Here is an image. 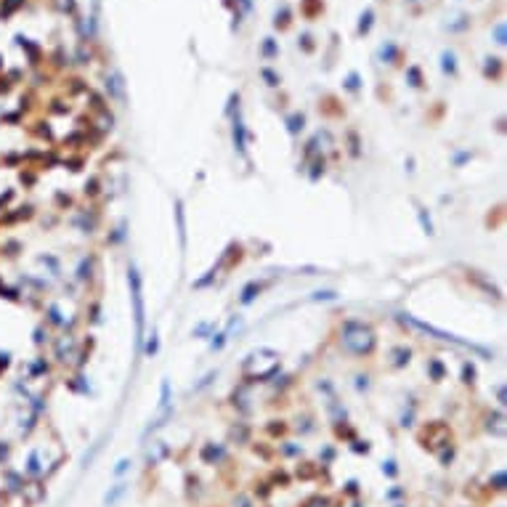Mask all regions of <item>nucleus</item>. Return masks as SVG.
Listing matches in <instances>:
<instances>
[{"label": "nucleus", "mask_w": 507, "mask_h": 507, "mask_svg": "<svg viewBox=\"0 0 507 507\" xmlns=\"http://www.w3.org/2000/svg\"><path fill=\"white\" fill-rule=\"evenodd\" d=\"M279 369V353L271 348H258L242 364V372L247 380H268L271 374H276Z\"/></svg>", "instance_id": "f03ea898"}, {"label": "nucleus", "mask_w": 507, "mask_h": 507, "mask_svg": "<svg viewBox=\"0 0 507 507\" xmlns=\"http://www.w3.org/2000/svg\"><path fill=\"white\" fill-rule=\"evenodd\" d=\"M303 128V114H295V117H290V133H297Z\"/></svg>", "instance_id": "f3484780"}, {"label": "nucleus", "mask_w": 507, "mask_h": 507, "mask_svg": "<svg viewBox=\"0 0 507 507\" xmlns=\"http://www.w3.org/2000/svg\"><path fill=\"white\" fill-rule=\"evenodd\" d=\"M486 427H489V430L494 427V433L502 435L505 433V417H502V414H494V417H489V425H486Z\"/></svg>", "instance_id": "9b49d317"}, {"label": "nucleus", "mask_w": 507, "mask_h": 507, "mask_svg": "<svg viewBox=\"0 0 507 507\" xmlns=\"http://www.w3.org/2000/svg\"><path fill=\"white\" fill-rule=\"evenodd\" d=\"M261 290H263V284H261V282H250V284H244V290H242V297H239V303H242V305H250V303L255 300L258 295H261Z\"/></svg>", "instance_id": "423d86ee"}, {"label": "nucleus", "mask_w": 507, "mask_h": 507, "mask_svg": "<svg viewBox=\"0 0 507 507\" xmlns=\"http://www.w3.org/2000/svg\"><path fill=\"white\" fill-rule=\"evenodd\" d=\"M170 406V382L162 380V396H160V412Z\"/></svg>", "instance_id": "ddd939ff"}, {"label": "nucleus", "mask_w": 507, "mask_h": 507, "mask_svg": "<svg viewBox=\"0 0 507 507\" xmlns=\"http://www.w3.org/2000/svg\"><path fill=\"white\" fill-rule=\"evenodd\" d=\"M430 374H433V380H435V382L444 380V364L433 359V361H430Z\"/></svg>", "instance_id": "4468645a"}, {"label": "nucleus", "mask_w": 507, "mask_h": 507, "mask_svg": "<svg viewBox=\"0 0 507 507\" xmlns=\"http://www.w3.org/2000/svg\"><path fill=\"white\" fill-rule=\"evenodd\" d=\"M223 343H226V335H218V340H213V348L220 350V348H223Z\"/></svg>", "instance_id": "5701e85b"}, {"label": "nucleus", "mask_w": 507, "mask_h": 507, "mask_svg": "<svg viewBox=\"0 0 507 507\" xmlns=\"http://www.w3.org/2000/svg\"><path fill=\"white\" fill-rule=\"evenodd\" d=\"M441 61H444V64H441V67H444V72H452V75H454V56H452V53H444V56H441Z\"/></svg>", "instance_id": "2eb2a0df"}, {"label": "nucleus", "mask_w": 507, "mask_h": 507, "mask_svg": "<svg viewBox=\"0 0 507 507\" xmlns=\"http://www.w3.org/2000/svg\"><path fill=\"white\" fill-rule=\"evenodd\" d=\"M494 489H505V473H497V476H494Z\"/></svg>", "instance_id": "4be33fe9"}, {"label": "nucleus", "mask_w": 507, "mask_h": 507, "mask_svg": "<svg viewBox=\"0 0 507 507\" xmlns=\"http://www.w3.org/2000/svg\"><path fill=\"white\" fill-rule=\"evenodd\" d=\"M128 467H131V459H120V462H117V467H114V476H122Z\"/></svg>", "instance_id": "6ab92c4d"}, {"label": "nucleus", "mask_w": 507, "mask_h": 507, "mask_svg": "<svg viewBox=\"0 0 507 507\" xmlns=\"http://www.w3.org/2000/svg\"><path fill=\"white\" fill-rule=\"evenodd\" d=\"M462 374H465V382H473V377H476V369L470 367V364H465V369H462Z\"/></svg>", "instance_id": "aec40b11"}, {"label": "nucleus", "mask_w": 507, "mask_h": 507, "mask_svg": "<svg viewBox=\"0 0 507 507\" xmlns=\"http://www.w3.org/2000/svg\"><path fill=\"white\" fill-rule=\"evenodd\" d=\"M348 88H359V77H356V75L348 77Z\"/></svg>", "instance_id": "393cba45"}, {"label": "nucleus", "mask_w": 507, "mask_h": 507, "mask_svg": "<svg viewBox=\"0 0 507 507\" xmlns=\"http://www.w3.org/2000/svg\"><path fill=\"white\" fill-rule=\"evenodd\" d=\"M417 215H420L422 231H425L427 237H430V234H433V223H430V215H427V213H425V207H422V205H417Z\"/></svg>", "instance_id": "9d476101"}, {"label": "nucleus", "mask_w": 507, "mask_h": 507, "mask_svg": "<svg viewBox=\"0 0 507 507\" xmlns=\"http://www.w3.org/2000/svg\"><path fill=\"white\" fill-rule=\"evenodd\" d=\"M340 346L350 356H369L377 346L374 329L364 321H346L340 329Z\"/></svg>", "instance_id": "f257e3e1"}, {"label": "nucleus", "mask_w": 507, "mask_h": 507, "mask_svg": "<svg viewBox=\"0 0 507 507\" xmlns=\"http://www.w3.org/2000/svg\"><path fill=\"white\" fill-rule=\"evenodd\" d=\"M497 43H505V27H497Z\"/></svg>", "instance_id": "bb28decb"}, {"label": "nucleus", "mask_w": 507, "mask_h": 507, "mask_svg": "<svg viewBox=\"0 0 507 507\" xmlns=\"http://www.w3.org/2000/svg\"><path fill=\"white\" fill-rule=\"evenodd\" d=\"M409 356H412L409 348H396L393 350V367H404V364H409Z\"/></svg>", "instance_id": "1a4fd4ad"}, {"label": "nucleus", "mask_w": 507, "mask_h": 507, "mask_svg": "<svg viewBox=\"0 0 507 507\" xmlns=\"http://www.w3.org/2000/svg\"><path fill=\"white\" fill-rule=\"evenodd\" d=\"M467 157H470V152H462V154H457V157H454V162H457V165H462Z\"/></svg>", "instance_id": "b1692460"}, {"label": "nucleus", "mask_w": 507, "mask_h": 507, "mask_svg": "<svg viewBox=\"0 0 507 507\" xmlns=\"http://www.w3.org/2000/svg\"><path fill=\"white\" fill-rule=\"evenodd\" d=\"M175 220H178V239H181V247H186V220H184V207H181V202H175Z\"/></svg>", "instance_id": "0eeeda50"}, {"label": "nucleus", "mask_w": 507, "mask_h": 507, "mask_svg": "<svg viewBox=\"0 0 507 507\" xmlns=\"http://www.w3.org/2000/svg\"><path fill=\"white\" fill-rule=\"evenodd\" d=\"M369 19H372V11H367V14L361 16V32H367V29H369Z\"/></svg>", "instance_id": "412c9836"}, {"label": "nucleus", "mask_w": 507, "mask_h": 507, "mask_svg": "<svg viewBox=\"0 0 507 507\" xmlns=\"http://www.w3.org/2000/svg\"><path fill=\"white\" fill-rule=\"evenodd\" d=\"M128 287H131V305H133V321H135V350H141L144 343V327H146V308H144V284L135 266L128 268Z\"/></svg>", "instance_id": "7ed1b4c3"}, {"label": "nucleus", "mask_w": 507, "mask_h": 507, "mask_svg": "<svg viewBox=\"0 0 507 507\" xmlns=\"http://www.w3.org/2000/svg\"><path fill=\"white\" fill-rule=\"evenodd\" d=\"M24 491H29V494H27V502H29V505H37V502H40V497H43V486H40V483L24 486Z\"/></svg>", "instance_id": "6e6552de"}, {"label": "nucleus", "mask_w": 507, "mask_h": 507, "mask_svg": "<svg viewBox=\"0 0 507 507\" xmlns=\"http://www.w3.org/2000/svg\"><path fill=\"white\" fill-rule=\"evenodd\" d=\"M497 399H499V404H505V401H507V399H505V388H502V385L497 388Z\"/></svg>", "instance_id": "a878e982"}, {"label": "nucleus", "mask_w": 507, "mask_h": 507, "mask_svg": "<svg viewBox=\"0 0 507 507\" xmlns=\"http://www.w3.org/2000/svg\"><path fill=\"white\" fill-rule=\"evenodd\" d=\"M234 146H237V152L239 154H244V149H247V133H244V122H242V117H234Z\"/></svg>", "instance_id": "39448f33"}, {"label": "nucleus", "mask_w": 507, "mask_h": 507, "mask_svg": "<svg viewBox=\"0 0 507 507\" xmlns=\"http://www.w3.org/2000/svg\"><path fill=\"white\" fill-rule=\"evenodd\" d=\"M401 321L409 324V327H414V329H420V332H425V335L438 337V340H444V343H454V346H459V348H467V350H473V353L483 356V359H491V356H494L489 348L478 346V343L462 340V337H457V335H452V332H444V329L433 327V324H427V321H420V319H414V316H409V314H401Z\"/></svg>", "instance_id": "20e7f679"}, {"label": "nucleus", "mask_w": 507, "mask_h": 507, "mask_svg": "<svg viewBox=\"0 0 507 507\" xmlns=\"http://www.w3.org/2000/svg\"><path fill=\"white\" fill-rule=\"evenodd\" d=\"M215 377H218V372H210V374H205V377H202V382H197V385H194V391H202V388H207V385H210L213 380H215Z\"/></svg>", "instance_id": "a211bd4d"}, {"label": "nucleus", "mask_w": 507, "mask_h": 507, "mask_svg": "<svg viewBox=\"0 0 507 507\" xmlns=\"http://www.w3.org/2000/svg\"><path fill=\"white\" fill-rule=\"evenodd\" d=\"M157 346H160V343H157V329H152V340L146 343V353L154 356V353H157Z\"/></svg>", "instance_id": "dca6fc26"}, {"label": "nucleus", "mask_w": 507, "mask_h": 507, "mask_svg": "<svg viewBox=\"0 0 507 507\" xmlns=\"http://www.w3.org/2000/svg\"><path fill=\"white\" fill-rule=\"evenodd\" d=\"M207 329H210V324H199V327H197V332H194V335H205Z\"/></svg>", "instance_id": "cd10ccee"}, {"label": "nucleus", "mask_w": 507, "mask_h": 507, "mask_svg": "<svg viewBox=\"0 0 507 507\" xmlns=\"http://www.w3.org/2000/svg\"><path fill=\"white\" fill-rule=\"evenodd\" d=\"M125 489H128V486H125V483H117V486H114V489H112V491H109V494H107V499H104V502H107V505H114V502H117V499H120V497H122V494H125Z\"/></svg>", "instance_id": "f8f14e48"}]
</instances>
